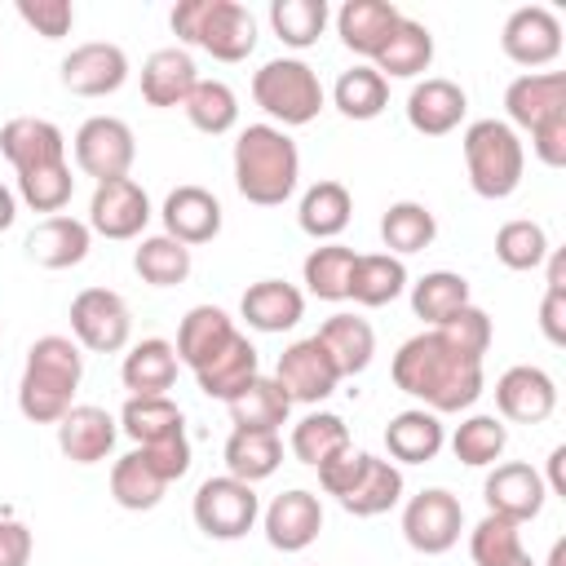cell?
<instances>
[{"instance_id":"obj_1","label":"cell","mask_w":566,"mask_h":566,"mask_svg":"<svg viewBox=\"0 0 566 566\" xmlns=\"http://www.w3.org/2000/svg\"><path fill=\"white\" fill-rule=\"evenodd\" d=\"M389 376L402 394L420 398L424 411L442 416V411H464L482 398V358H469L460 349H451L433 327L402 340Z\"/></svg>"},{"instance_id":"obj_2","label":"cell","mask_w":566,"mask_h":566,"mask_svg":"<svg viewBox=\"0 0 566 566\" xmlns=\"http://www.w3.org/2000/svg\"><path fill=\"white\" fill-rule=\"evenodd\" d=\"M84 376V354L71 336H40L27 349L18 380V411L31 424H57L75 407V389Z\"/></svg>"},{"instance_id":"obj_3","label":"cell","mask_w":566,"mask_h":566,"mask_svg":"<svg viewBox=\"0 0 566 566\" xmlns=\"http://www.w3.org/2000/svg\"><path fill=\"white\" fill-rule=\"evenodd\" d=\"M301 177V150L279 124H248L234 142V186L256 208L292 199Z\"/></svg>"},{"instance_id":"obj_4","label":"cell","mask_w":566,"mask_h":566,"mask_svg":"<svg viewBox=\"0 0 566 566\" xmlns=\"http://www.w3.org/2000/svg\"><path fill=\"white\" fill-rule=\"evenodd\" d=\"M172 35L186 44H199L217 62H243L256 49V18L239 0H177Z\"/></svg>"},{"instance_id":"obj_5","label":"cell","mask_w":566,"mask_h":566,"mask_svg":"<svg viewBox=\"0 0 566 566\" xmlns=\"http://www.w3.org/2000/svg\"><path fill=\"white\" fill-rule=\"evenodd\" d=\"M464 150V168H469V186L482 199H509L522 186L526 172V150L522 137L504 124V119H473L460 137Z\"/></svg>"},{"instance_id":"obj_6","label":"cell","mask_w":566,"mask_h":566,"mask_svg":"<svg viewBox=\"0 0 566 566\" xmlns=\"http://www.w3.org/2000/svg\"><path fill=\"white\" fill-rule=\"evenodd\" d=\"M252 102L283 128H301L323 111V84L301 57H270L252 75Z\"/></svg>"},{"instance_id":"obj_7","label":"cell","mask_w":566,"mask_h":566,"mask_svg":"<svg viewBox=\"0 0 566 566\" xmlns=\"http://www.w3.org/2000/svg\"><path fill=\"white\" fill-rule=\"evenodd\" d=\"M190 513H195V526L208 539H243L261 517V500H256V491L248 482L221 473V478L199 482Z\"/></svg>"},{"instance_id":"obj_8","label":"cell","mask_w":566,"mask_h":566,"mask_svg":"<svg viewBox=\"0 0 566 566\" xmlns=\"http://www.w3.org/2000/svg\"><path fill=\"white\" fill-rule=\"evenodd\" d=\"M75 164L84 177H93L97 186L102 181H115V177H128L133 159H137V142H133V128L115 115H93L75 128Z\"/></svg>"},{"instance_id":"obj_9","label":"cell","mask_w":566,"mask_h":566,"mask_svg":"<svg viewBox=\"0 0 566 566\" xmlns=\"http://www.w3.org/2000/svg\"><path fill=\"white\" fill-rule=\"evenodd\" d=\"M71 332H75V345L93 354H119L133 332L128 301L111 287H84L71 301Z\"/></svg>"},{"instance_id":"obj_10","label":"cell","mask_w":566,"mask_h":566,"mask_svg":"<svg viewBox=\"0 0 566 566\" xmlns=\"http://www.w3.org/2000/svg\"><path fill=\"white\" fill-rule=\"evenodd\" d=\"M460 531H464V509L442 486H429V491L411 495L407 509H402V539L424 557H438V553L455 548Z\"/></svg>"},{"instance_id":"obj_11","label":"cell","mask_w":566,"mask_h":566,"mask_svg":"<svg viewBox=\"0 0 566 566\" xmlns=\"http://www.w3.org/2000/svg\"><path fill=\"white\" fill-rule=\"evenodd\" d=\"M500 49L517 66H548L562 53V18L544 4H522L500 27Z\"/></svg>"},{"instance_id":"obj_12","label":"cell","mask_w":566,"mask_h":566,"mask_svg":"<svg viewBox=\"0 0 566 566\" xmlns=\"http://www.w3.org/2000/svg\"><path fill=\"white\" fill-rule=\"evenodd\" d=\"M274 380H279V389H283L292 402L314 407V402H323V398L336 394L340 371H336V363L327 358V349H323L314 336H305V340H296V345H287V349L279 354Z\"/></svg>"},{"instance_id":"obj_13","label":"cell","mask_w":566,"mask_h":566,"mask_svg":"<svg viewBox=\"0 0 566 566\" xmlns=\"http://www.w3.org/2000/svg\"><path fill=\"white\" fill-rule=\"evenodd\" d=\"M124 80H128V53L111 40L75 44L62 57V84L75 97H111L124 88Z\"/></svg>"},{"instance_id":"obj_14","label":"cell","mask_w":566,"mask_h":566,"mask_svg":"<svg viewBox=\"0 0 566 566\" xmlns=\"http://www.w3.org/2000/svg\"><path fill=\"white\" fill-rule=\"evenodd\" d=\"M150 221V199L133 177L102 181L88 199V230L102 239H137Z\"/></svg>"},{"instance_id":"obj_15","label":"cell","mask_w":566,"mask_h":566,"mask_svg":"<svg viewBox=\"0 0 566 566\" xmlns=\"http://www.w3.org/2000/svg\"><path fill=\"white\" fill-rule=\"evenodd\" d=\"M482 500H486V513H500V517H509V522L522 526V522L539 517V509L548 500V486H544V478L531 464L513 460V464H495L486 473Z\"/></svg>"},{"instance_id":"obj_16","label":"cell","mask_w":566,"mask_h":566,"mask_svg":"<svg viewBox=\"0 0 566 566\" xmlns=\"http://www.w3.org/2000/svg\"><path fill=\"white\" fill-rule=\"evenodd\" d=\"M0 155L13 164V172L53 168V164H66V137L53 119L18 115L0 128Z\"/></svg>"},{"instance_id":"obj_17","label":"cell","mask_w":566,"mask_h":566,"mask_svg":"<svg viewBox=\"0 0 566 566\" xmlns=\"http://www.w3.org/2000/svg\"><path fill=\"white\" fill-rule=\"evenodd\" d=\"M495 407L504 420H517V424H539L557 411V385L544 367H509L500 380H495Z\"/></svg>"},{"instance_id":"obj_18","label":"cell","mask_w":566,"mask_h":566,"mask_svg":"<svg viewBox=\"0 0 566 566\" xmlns=\"http://www.w3.org/2000/svg\"><path fill=\"white\" fill-rule=\"evenodd\" d=\"M318 531H323V504H318L314 491L292 486V491L270 500V509H265V539H270V548L301 553V548H310L318 539Z\"/></svg>"},{"instance_id":"obj_19","label":"cell","mask_w":566,"mask_h":566,"mask_svg":"<svg viewBox=\"0 0 566 566\" xmlns=\"http://www.w3.org/2000/svg\"><path fill=\"white\" fill-rule=\"evenodd\" d=\"M509 128H539L553 115H566V75L562 71H526L504 88Z\"/></svg>"},{"instance_id":"obj_20","label":"cell","mask_w":566,"mask_h":566,"mask_svg":"<svg viewBox=\"0 0 566 566\" xmlns=\"http://www.w3.org/2000/svg\"><path fill=\"white\" fill-rule=\"evenodd\" d=\"M159 217H164V234L177 239V243H186V248L212 243L221 234V203L203 186H177V190H168Z\"/></svg>"},{"instance_id":"obj_21","label":"cell","mask_w":566,"mask_h":566,"mask_svg":"<svg viewBox=\"0 0 566 566\" xmlns=\"http://www.w3.org/2000/svg\"><path fill=\"white\" fill-rule=\"evenodd\" d=\"M115 433H119V420L106 411V407H88V402H75L62 420H57V447L71 464H97L111 455L115 447Z\"/></svg>"},{"instance_id":"obj_22","label":"cell","mask_w":566,"mask_h":566,"mask_svg":"<svg viewBox=\"0 0 566 566\" xmlns=\"http://www.w3.org/2000/svg\"><path fill=\"white\" fill-rule=\"evenodd\" d=\"M464 111H469L464 88L442 75H429L407 93V124L424 137H447L451 128H460Z\"/></svg>"},{"instance_id":"obj_23","label":"cell","mask_w":566,"mask_h":566,"mask_svg":"<svg viewBox=\"0 0 566 566\" xmlns=\"http://www.w3.org/2000/svg\"><path fill=\"white\" fill-rule=\"evenodd\" d=\"M402 9L394 0H345L336 13V35L349 53L358 57H376L389 40V31L398 27Z\"/></svg>"},{"instance_id":"obj_24","label":"cell","mask_w":566,"mask_h":566,"mask_svg":"<svg viewBox=\"0 0 566 566\" xmlns=\"http://www.w3.org/2000/svg\"><path fill=\"white\" fill-rule=\"evenodd\" d=\"M199 84V71H195V57L186 49H155L146 62H142V97L159 111H172V106H186V97L195 93Z\"/></svg>"},{"instance_id":"obj_25","label":"cell","mask_w":566,"mask_h":566,"mask_svg":"<svg viewBox=\"0 0 566 566\" xmlns=\"http://www.w3.org/2000/svg\"><path fill=\"white\" fill-rule=\"evenodd\" d=\"M88 243H93V230L88 221H75L66 212L57 217H44L31 234H27V256L44 270H71L88 256Z\"/></svg>"},{"instance_id":"obj_26","label":"cell","mask_w":566,"mask_h":566,"mask_svg":"<svg viewBox=\"0 0 566 566\" xmlns=\"http://www.w3.org/2000/svg\"><path fill=\"white\" fill-rule=\"evenodd\" d=\"M252 376H261V358H256V345H252L243 332H234L208 363L195 367L199 389H203L208 398H221V402H230Z\"/></svg>"},{"instance_id":"obj_27","label":"cell","mask_w":566,"mask_h":566,"mask_svg":"<svg viewBox=\"0 0 566 566\" xmlns=\"http://www.w3.org/2000/svg\"><path fill=\"white\" fill-rule=\"evenodd\" d=\"M239 314L256 332H292L301 323V314H305V296L287 279H261V283H252L243 292Z\"/></svg>"},{"instance_id":"obj_28","label":"cell","mask_w":566,"mask_h":566,"mask_svg":"<svg viewBox=\"0 0 566 566\" xmlns=\"http://www.w3.org/2000/svg\"><path fill=\"white\" fill-rule=\"evenodd\" d=\"M398 500H402V469L394 460H380V455L363 451V469L336 504L354 517H376V513H389Z\"/></svg>"},{"instance_id":"obj_29","label":"cell","mask_w":566,"mask_h":566,"mask_svg":"<svg viewBox=\"0 0 566 566\" xmlns=\"http://www.w3.org/2000/svg\"><path fill=\"white\" fill-rule=\"evenodd\" d=\"M314 340L327 349V358L336 363L340 380H345V376H358V371L371 367L376 332H371V323L358 318V314H332V318H323V327L314 332Z\"/></svg>"},{"instance_id":"obj_30","label":"cell","mask_w":566,"mask_h":566,"mask_svg":"<svg viewBox=\"0 0 566 566\" xmlns=\"http://www.w3.org/2000/svg\"><path fill=\"white\" fill-rule=\"evenodd\" d=\"M447 442V429L433 411L424 407H407L385 424V447L398 464H429Z\"/></svg>"},{"instance_id":"obj_31","label":"cell","mask_w":566,"mask_h":566,"mask_svg":"<svg viewBox=\"0 0 566 566\" xmlns=\"http://www.w3.org/2000/svg\"><path fill=\"white\" fill-rule=\"evenodd\" d=\"M230 420L234 429H252V433H279L287 424V411H292V398L279 389L274 376H252L230 402Z\"/></svg>"},{"instance_id":"obj_32","label":"cell","mask_w":566,"mask_h":566,"mask_svg":"<svg viewBox=\"0 0 566 566\" xmlns=\"http://www.w3.org/2000/svg\"><path fill=\"white\" fill-rule=\"evenodd\" d=\"M239 327H234V318L221 310V305H195V310H186V318H181V327H177V363H186L190 371L199 367V363H208L230 336H234Z\"/></svg>"},{"instance_id":"obj_33","label":"cell","mask_w":566,"mask_h":566,"mask_svg":"<svg viewBox=\"0 0 566 566\" xmlns=\"http://www.w3.org/2000/svg\"><path fill=\"white\" fill-rule=\"evenodd\" d=\"M177 349H172V340H164V336H146V340H137L128 354H124V367H119V376H124V389H133V394H168L172 385H177Z\"/></svg>"},{"instance_id":"obj_34","label":"cell","mask_w":566,"mask_h":566,"mask_svg":"<svg viewBox=\"0 0 566 566\" xmlns=\"http://www.w3.org/2000/svg\"><path fill=\"white\" fill-rule=\"evenodd\" d=\"M371 62H376V71L385 80H411V75L429 71V62H433V35H429V27L416 22V18H398V27L389 31L385 49Z\"/></svg>"},{"instance_id":"obj_35","label":"cell","mask_w":566,"mask_h":566,"mask_svg":"<svg viewBox=\"0 0 566 566\" xmlns=\"http://www.w3.org/2000/svg\"><path fill=\"white\" fill-rule=\"evenodd\" d=\"M119 429L137 442V447H150L159 438H172V433H186V416L181 407L168 398V394H133L119 411Z\"/></svg>"},{"instance_id":"obj_36","label":"cell","mask_w":566,"mask_h":566,"mask_svg":"<svg viewBox=\"0 0 566 566\" xmlns=\"http://www.w3.org/2000/svg\"><path fill=\"white\" fill-rule=\"evenodd\" d=\"M407 292V265L389 252H363L354 261V279H349V301L380 310L389 301H398Z\"/></svg>"},{"instance_id":"obj_37","label":"cell","mask_w":566,"mask_h":566,"mask_svg":"<svg viewBox=\"0 0 566 566\" xmlns=\"http://www.w3.org/2000/svg\"><path fill=\"white\" fill-rule=\"evenodd\" d=\"M354 217V199L340 181H314L305 195H301V208H296V221L310 239H336Z\"/></svg>"},{"instance_id":"obj_38","label":"cell","mask_w":566,"mask_h":566,"mask_svg":"<svg viewBox=\"0 0 566 566\" xmlns=\"http://www.w3.org/2000/svg\"><path fill=\"white\" fill-rule=\"evenodd\" d=\"M221 455H226V473H230V478L256 486V482H265V478L283 464V442H279V433L234 429V433L226 438V451H221Z\"/></svg>"},{"instance_id":"obj_39","label":"cell","mask_w":566,"mask_h":566,"mask_svg":"<svg viewBox=\"0 0 566 566\" xmlns=\"http://www.w3.org/2000/svg\"><path fill=\"white\" fill-rule=\"evenodd\" d=\"M433 234H438V221H433V212L424 208V203H416V199H398V203H389L385 208V217H380V239H385V248H389V256H411V252H424L429 243H433Z\"/></svg>"},{"instance_id":"obj_40","label":"cell","mask_w":566,"mask_h":566,"mask_svg":"<svg viewBox=\"0 0 566 566\" xmlns=\"http://www.w3.org/2000/svg\"><path fill=\"white\" fill-rule=\"evenodd\" d=\"M354 261L358 252L345 248V243H323L305 256L301 265V279L310 287V296L318 301H349V279H354Z\"/></svg>"},{"instance_id":"obj_41","label":"cell","mask_w":566,"mask_h":566,"mask_svg":"<svg viewBox=\"0 0 566 566\" xmlns=\"http://www.w3.org/2000/svg\"><path fill=\"white\" fill-rule=\"evenodd\" d=\"M460 305H469V279L455 270H429L411 283V310L416 318H424L429 327L447 323Z\"/></svg>"},{"instance_id":"obj_42","label":"cell","mask_w":566,"mask_h":566,"mask_svg":"<svg viewBox=\"0 0 566 566\" xmlns=\"http://www.w3.org/2000/svg\"><path fill=\"white\" fill-rule=\"evenodd\" d=\"M340 451H349V429H345L340 416H332V411H310L305 420L292 424V455H296L301 464L318 469V464H327V460L340 455Z\"/></svg>"},{"instance_id":"obj_43","label":"cell","mask_w":566,"mask_h":566,"mask_svg":"<svg viewBox=\"0 0 566 566\" xmlns=\"http://www.w3.org/2000/svg\"><path fill=\"white\" fill-rule=\"evenodd\" d=\"M164 491H168V482L146 464L142 451H128V455L115 460V469H111V495H115L119 509L146 513V509H155L164 500Z\"/></svg>"},{"instance_id":"obj_44","label":"cell","mask_w":566,"mask_h":566,"mask_svg":"<svg viewBox=\"0 0 566 566\" xmlns=\"http://www.w3.org/2000/svg\"><path fill=\"white\" fill-rule=\"evenodd\" d=\"M332 102L345 119H376L389 106V80L376 66H349V71H340Z\"/></svg>"},{"instance_id":"obj_45","label":"cell","mask_w":566,"mask_h":566,"mask_svg":"<svg viewBox=\"0 0 566 566\" xmlns=\"http://www.w3.org/2000/svg\"><path fill=\"white\" fill-rule=\"evenodd\" d=\"M190 265H195L190 261V248L177 243V239H168V234H150L133 252V270L150 287H177V283H186L190 279Z\"/></svg>"},{"instance_id":"obj_46","label":"cell","mask_w":566,"mask_h":566,"mask_svg":"<svg viewBox=\"0 0 566 566\" xmlns=\"http://www.w3.org/2000/svg\"><path fill=\"white\" fill-rule=\"evenodd\" d=\"M181 111L208 137H221V133H230L239 124V97H234V88L226 80H199Z\"/></svg>"},{"instance_id":"obj_47","label":"cell","mask_w":566,"mask_h":566,"mask_svg":"<svg viewBox=\"0 0 566 566\" xmlns=\"http://www.w3.org/2000/svg\"><path fill=\"white\" fill-rule=\"evenodd\" d=\"M504 447H509V429H504L500 416H469V420H460L455 433H451V451H455V460L469 464V469L495 464V460L504 455Z\"/></svg>"},{"instance_id":"obj_48","label":"cell","mask_w":566,"mask_h":566,"mask_svg":"<svg viewBox=\"0 0 566 566\" xmlns=\"http://www.w3.org/2000/svg\"><path fill=\"white\" fill-rule=\"evenodd\" d=\"M270 27L287 49H310L327 27V0H270Z\"/></svg>"},{"instance_id":"obj_49","label":"cell","mask_w":566,"mask_h":566,"mask_svg":"<svg viewBox=\"0 0 566 566\" xmlns=\"http://www.w3.org/2000/svg\"><path fill=\"white\" fill-rule=\"evenodd\" d=\"M495 256H500V265H509V270H517V274L539 270L544 256H548V234H544V226L531 221V217L504 221V226L495 230Z\"/></svg>"},{"instance_id":"obj_50","label":"cell","mask_w":566,"mask_h":566,"mask_svg":"<svg viewBox=\"0 0 566 566\" xmlns=\"http://www.w3.org/2000/svg\"><path fill=\"white\" fill-rule=\"evenodd\" d=\"M522 526L500 517V513H486L473 531H469V557L473 566H509L513 557H522Z\"/></svg>"},{"instance_id":"obj_51","label":"cell","mask_w":566,"mask_h":566,"mask_svg":"<svg viewBox=\"0 0 566 566\" xmlns=\"http://www.w3.org/2000/svg\"><path fill=\"white\" fill-rule=\"evenodd\" d=\"M71 190H75V177H71L66 164L35 168V172H18V195H22V203L35 208V212L57 217V212L71 203Z\"/></svg>"},{"instance_id":"obj_52","label":"cell","mask_w":566,"mask_h":566,"mask_svg":"<svg viewBox=\"0 0 566 566\" xmlns=\"http://www.w3.org/2000/svg\"><path fill=\"white\" fill-rule=\"evenodd\" d=\"M451 349H460V354H469V358H482L486 349H491V318H486V310H478L473 301L469 305H460L447 323H438L433 327Z\"/></svg>"},{"instance_id":"obj_53","label":"cell","mask_w":566,"mask_h":566,"mask_svg":"<svg viewBox=\"0 0 566 566\" xmlns=\"http://www.w3.org/2000/svg\"><path fill=\"white\" fill-rule=\"evenodd\" d=\"M18 18H22L35 35L62 40V35H71V27H75V4H71V0H18Z\"/></svg>"},{"instance_id":"obj_54","label":"cell","mask_w":566,"mask_h":566,"mask_svg":"<svg viewBox=\"0 0 566 566\" xmlns=\"http://www.w3.org/2000/svg\"><path fill=\"white\" fill-rule=\"evenodd\" d=\"M137 451L146 455V464H150L164 482H177V478H186V469H190V438H186V433L159 438V442H150V447H137Z\"/></svg>"},{"instance_id":"obj_55","label":"cell","mask_w":566,"mask_h":566,"mask_svg":"<svg viewBox=\"0 0 566 566\" xmlns=\"http://www.w3.org/2000/svg\"><path fill=\"white\" fill-rule=\"evenodd\" d=\"M531 150H535L539 164L562 168L566 164V115H553L539 128H531Z\"/></svg>"},{"instance_id":"obj_56","label":"cell","mask_w":566,"mask_h":566,"mask_svg":"<svg viewBox=\"0 0 566 566\" xmlns=\"http://www.w3.org/2000/svg\"><path fill=\"white\" fill-rule=\"evenodd\" d=\"M358 469H363V451H340V455H332L327 464H318V486L327 491V495H345L349 486H354V478H358Z\"/></svg>"},{"instance_id":"obj_57","label":"cell","mask_w":566,"mask_h":566,"mask_svg":"<svg viewBox=\"0 0 566 566\" xmlns=\"http://www.w3.org/2000/svg\"><path fill=\"white\" fill-rule=\"evenodd\" d=\"M31 531L18 517H0V566H27L31 562Z\"/></svg>"},{"instance_id":"obj_58","label":"cell","mask_w":566,"mask_h":566,"mask_svg":"<svg viewBox=\"0 0 566 566\" xmlns=\"http://www.w3.org/2000/svg\"><path fill=\"white\" fill-rule=\"evenodd\" d=\"M539 327L548 345H566V292H544L539 301Z\"/></svg>"},{"instance_id":"obj_59","label":"cell","mask_w":566,"mask_h":566,"mask_svg":"<svg viewBox=\"0 0 566 566\" xmlns=\"http://www.w3.org/2000/svg\"><path fill=\"white\" fill-rule=\"evenodd\" d=\"M544 265H548V292H566V252L562 248H548Z\"/></svg>"},{"instance_id":"obj_60","label":"cell","mask_w":566,"mask_h":566,"mask_svg":"<svg viewBox=\"0 0 566 566\" xmlns=\"http://www.w3.org/2000/svg\"><path fill=\"white\" fill-rule=\"evenodd\" d=\"M562 464H566V447H553V455H548V491L553 495H566V473H562Z\"/></svg>"},{"instance_id":"obj_61","label":"cell","mask_w":566,"mask_h":566,"mask_svg":"<svg viewBox=\"0 0 566 566\" xmlns=\"http://www.w3.org/2000/svg\"><path fill=\"white\" fill-rule=\"evenodd\" d=\"M13 221H18V199L9 186H0V230H9Z\"/></svg>"},{"instance_id":"obj_62","label":"cell","mask_w":566,"mask_h":566,"mask_svg":"<svg viewBox=\"0 0 566 566\" xmlns=\"http://www.w3.org/2000/svg\"><path fill=\"white\" fill-rule=\"evenodd\" d=\"M562 562H566V544L557 539V544H553V557H548V566H562Z\"/></svg>"},{"instance_id":"obj_63","label":"cell","mask_w":566,"mask_h":566,"mask_svg":"<svg viewBox=\"0 0 566 566\" xmlns=\"http://www.w3.org/2000/svg\"><path fill=\"white\" fill-rule=\"evenodd\" d=\"M509 566H535V562H531V553H522V557H513Z\"/></svg>"}]
</instances>
